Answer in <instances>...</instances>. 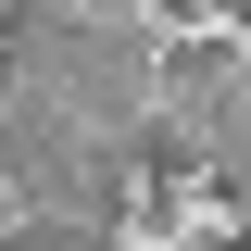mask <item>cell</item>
<instances>
[{
	"label": "cell",
	"instance_id": "obj_1",
	"mask_svg": "<svg viewBox=\"0 0 251 251\" xmlns=\"http://www.w3.org/2000/svg\"><path fill=\"white\" fill-rule=\"evenodd\" d=\"M13 88L50 100V113H75V126H100V138H138L151 38L126 25L113 0H25L13 13Z\"/></svg>",
	"mask_w": 251,
	"mask_h": 251
},
{
	"label": "cell",
	"instance_id": "obj_2",
	"mask_svg": "<svg viewBox=\"0 0 251 251\" xmlns=\"http://www.w3.org/2000/svg\"><path fill=\"white\" fill-rule=\"evenodd\" d=\"M0 251H113V226H88V214H13Z\"/></svg>",
	"mask_w": 251,
	"mask_h": 251
},
{
	"label": "cell",
	"instance_id": "obj_3",
	"mask_svg": "<svg viewBox=\"0 0 251 251\" xmlns=\"http://www.w3.org/2000/svg\"><path fill=\"white\" fill-rule=\"evenodd\" d=\"M226 13H239V25H251V0H226Z\"/></svg>",
	"mask_w": 251,
	"mask_h": 251
},
{
	"label": "cell",
	"instance_id": "obj_4",
	"mask_svg": "<svg viewBox=\"0 0 251 251\" xmlns=\"http://www.w3.org/2000/svg\"><path fill=\"white\" fill-rule=\"evenodd\" d=\"M239 251H251V226H239Z\"/></svg>",
	"mask_w": 251,
	"mask_h": 251
},
{
	"label": "cell",
	"instance_id": "obj_5",
	"mask_svg": "<svg viewBox=\"0 0 251 251\" xmlns=\"http://www.w3.org/2000/svg\"><path fill=\"white\" fill-rule=\"evenodd\" d=\"M113 13H126V0H113Z\"/></svg>",
	"mask_w": 251,
	"mask_h": 251
}]
</instances>
